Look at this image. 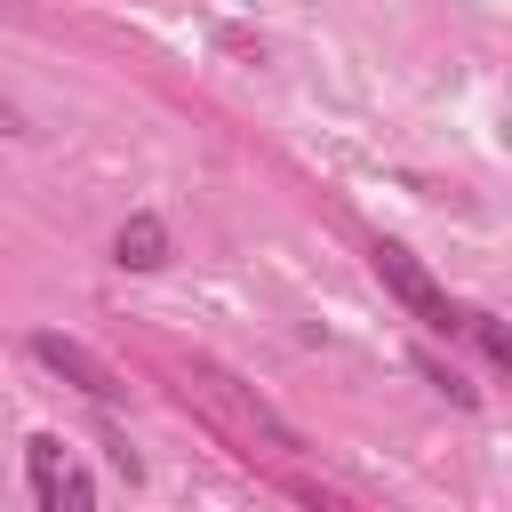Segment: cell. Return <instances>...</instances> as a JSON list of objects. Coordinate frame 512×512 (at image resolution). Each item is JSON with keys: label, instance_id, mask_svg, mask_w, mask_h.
Returning a JSON list of instances; mask_svg holds the SVG:
<instances>
[{"label": "cell", "instance_id": "277c9868", "mask_svg": "<svg viewBox=\"0 0 512 512\" xmlns=\"http://www.w3.org/2000/svg\"><path fill=\"white\" fill-rule=\"evenodd\" d=\"M112 264H120V272H160V264H168V224H160L152 208H136V216L112 232Z\"/></svg>", "mask_w": 512, "mask_h": 512}, {"label": "cell", "instance_id": "8992f818", "mask_svg": "<svg viewBox=\"0 0 512 512\" xmlns=\"http://www.w3.org/2000/svg\"><path fill=\"white\" fill-rule=\"evenodd\" d=\"M456 336H472L488 368H512V336H504V320H496V312H464V328H456Z\"/></svg>", "mask_w": 512, "mask_h": 512}, {"label": "cell", "instance_id": "3957f363", "mask_svg": "<svg viewBox=\"0 0 512 512\" xmlns=\"http://www.w3.org/2000/svg\"><path fill=\"white\" fill-rule=\"evenodd\" d=\"M32 360H40L48 376H64L72 392H88V400H104V408H112V400L128 392V384H120V376H112V368H104V360L88 352V344H72V336H56V328H40V336H32Z\"/></svg>", "mask_w": 512, "mask_h": 512}, {"label": "cell", "instance_id": "52a82bcc", "mask_svg": "<svg viewBox=\"0 0 512 512\" xmlns=\"http://www.w3.org/2000/svg\"><path fill=\"white\" fill-rule=\"evenodd\" d=\"M416 376H424V384H432V392H448V400H456V408H480V392H472V384H464V376H456V368H448V360H432V352H416Z\"/></svg>", "mask_w": 512, "mask_h": 512}, {"label": "cell", "instance_id": "9c48e42d", "mask_svg": "<svg viewBox=\"0 0 512 512\" xmlns=\"http://www.w3.org/2000/svg\"><path fill=\"white\" fill-rule=\"evenodd\" d=\"M0 136H24V112H16L8 96H0Z\"/></svg>", "mask_w": 512, "mask_h": 512}, {"label": "cell", "instance_id": "7a4b0ae2", "mask_svg": "<svg viewBox=\"0 0 512 512\" xmlns=\"http://www.w3.org/2000/svg\"><path fill=\"white\" fill-rule=\"evenodd\" d=\"M200 376H208V392H216V400L240 416V432H248L264 456H304V432H296V424H288V416H280L264 392H248V384H240V376H224V368H200Z\"/></svg>", "mask_w": 512, "mask_h": 512}, {"label": "cell", "instance_id": "6da1fadb", "mask_svg": "<svg viewBox=\"0 0 512 512\" xmlns=\"http://www.w3.org/2000/svg\"><path fill=\"white\" fill-rule=\"evenodd\" d=\"M368 264H376V280H384V288H392V296H400L432 336H456V328H464V312L448 304V288H440V280H432L400 240H376V248H368Z\"/></svg>", "mask_w": 512, "mask_h": 512}, {"label": "cell", "instance_id": "ba28073f", "mask_svg": "<svg viewBox=\"0 0 512 512\" xmlns=\"http://www.w3.org/2000/svg\"><path fill=\"white\" fill-rule=\"evenodd\" d=\"M104 456H112V472H120V480H144V456H136L120 432H104Z\"/></svg>", "mask_w": 512, "mask_h": 512}, {"label": "cell", "instance_id": "5b68a950", "mask_svg": "<svg viewBox=\"0 0 512 512\" xmlns=\"http://www.w3.org/2000/svg\"><path fill=\"white\" fill-rule=\"evenodd\" d=\"M24 472H32V496H40V512H64V440L56 432H32L24 440Z\"/></svg>", "mask_w": 512, "mask_h": 512}]
</instances>
